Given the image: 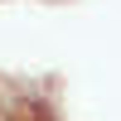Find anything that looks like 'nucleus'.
Segmentation results:
<instances>
[{"instance_id": "obj_1", "label": "nucleus", "mask_w": 121, "mask_h": 121, "mask_svg": "<svg viewBox=\"0 0 121 121\" xmlns=\"http://www.w3.org/2000/svg\"><path fill=\"white\" fill-rule=\"evenodd\" d=\"M19 116H24V121H53V112H48L44 102H24V107H19Z\"/></svg>"}]
</instances>
